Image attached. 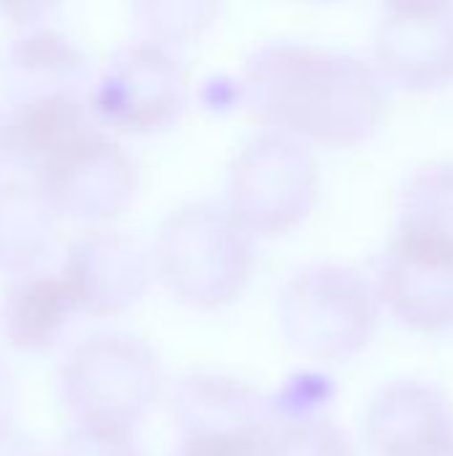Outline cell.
Masks as SVG:
<instances>
[{
	"label": "cell",
	"instance_id": "obj_18",
	"mask_svg": "<svg viewBox=\"0 0 453 456\" xmlns=\"http://www.w3.org/2000/svg\"><path fill=\"white\" fill-rule=\"evenodd\" d=\"M222 0H133V19L152 43L176 45L211 29Z\"/></svg>",
	"mask_w": 453,
	"mask_h": 456
},
{
	"label": "cell",
	"instance_id": "obj_26",
	"mask_svg": "<svg viewBox=\"0 0 453 456\" xmlns=\"http://www.w3.org/2000/svg\"><path fill=\"white\" fill-rule=\"evenodd\" d=\"M0 456H45L27 436L19 433H5L0 436Z\"/></svg>",
	"mask_w": 453,
	"mask_h": 456
},
{
	"label": "cell",
	"instance_id": "obj_12",
	"mask_svg": "<svg viewBox=\"0 0 453 456\" xmlns=\"http://www.w3.org/2000/svg\"><path fill=\"white\" fill-rule=\"evenodd\" d=\"M382 80L403 91H435L453 80V13H387L374 37Z\"/></svg>",
	"mask_w": 453,
	"mask_h": 456
},
{
	"label": "cell",
	"instance_id": "obj_11",
	"mask_svg": "<svg viewBox=\"0 0 453 456\" xmlns=\"http://www.w3.org/2000/svg\"><path fill=\"white\" fill-rule=\"evenodd\" d=\"M366 441L374 456L441 454L453 446L451 403L427 382H392L366 409Z\"/></svg>",
	"mask_w": 453,
	"mask_h": 456
},
{
	"label": "cell",
	"instance_id": "obj_22",
	"mask_svg": "<svg viewBox=\"0 0 453 456\" xmlns=\"http://www.w3.org/2000/svg\"><path fill=\"white\" fill-rule=\"evenodd\" d=\"M264 438H182L174 456H264Z\"/></svg>",
	"mask_w": 453,
	"mask_h": 456
},
{
	"label": "cell",
	"instance_id": "obj_2",
	"mask_svg": "<svg viewBox=\"0 0 453 456\" xmlns=\"http://www.w3.org/2000/svg\"><path fill=\"white\" fill-rule=\"evenodd\" d=\"M254 240L227 203H190L163 222L152 267L179 302L219 310L246 291L256 262Z\"/></svg>",
	"mask_w": 453,
	"mask_h": 456
},
{
	"label": "cell",
	"instance_id": "obj_1",
	"mask_svg": "<svg viewBox=\"0 0 453 456\" xmlns=\"http://www.w3.org/2000/svg\"><path fill=\"white\" fill-rule=\"evenodd\" d=\"M382 75L366 61L302 43H267L248 59L240 102L264 126L323 147H355L387 112Z\"/></svg>",
	"mask_w": 453,
	"mask_h": 456
},
{
	"label": "cell",
	"instance_id": "obj_8",
	"mask_svg": "<svg viewBox=\"0 0 453 456\" xmlns=\"http://www.w3.org/2000/svg\"><path fill=\"white\" fill-rule=\"evenodd\" d=\"M376 291L406 329L443 334L453 329V251L395 238L382 256Z\"/></svg>",
	"mask_w": 453,
	"mask_h": 456
},
{
	"label": "cell",
	"instance_id": "obj_5",
	"mask_svg": "<svg viewBox=\"0 0 453 456\" xmlns=\"http://www.w3.org/2000/svg\"><path fill=\"white\" fill-rule=\"evenodd\" d=\"M318 163L307 144L283 131L248 139L227 176V206L254 235H286L315 208Z\"/></svg>",
	"mask_w": 453,
	"mask_h": 456
},
{
	"label": "cell",
	"instance_id": "obj_25",
	"mask_svg": "<svg viewBox=\"0 0 453 456\" xmlns=\"http://www.w3.org/2000/svg\"><path fill=\"white\" fill-rule=\"evenodd\" d=\"M390 13H446L453 0H384Z\"/></svg>",
	"mask_w": 453,
	"mask_h": 456
},
{
	"label": "cell",
	"instance_id": "obj_9",
	"mask_svg": "<svg viewBox=\"0 0 453 456\" xmlns=\"http://www.w3.org/2000/svg\"><path fill=\"white\" fill-rule=\"evenodd\" d=\"M152 262L136 240L123 232H88L72 243L61 278L83 313L109 318L131 310L147 294Z\"/></svg>",
	"mask_w": 453,
	"mask_h": 456
},
{
	"label": "cell",
	"instance_id": "obj_16",
	"mask_svg": "<svg viewBox=\"0 0 453 456\" xmlns=\"http://www.w3.org/2000/svg\"><path fill=\"white\" fill-rule=\"evenodd\" d=\"M53 206L40 190L0 187V273H32L53 246Z\"/></svg>",
	"mask_w": 453,
	"mask_h": 456
},
{
	"label": "cell",
	"instance_id": "obj_14",
	"mask_svg": "<svg viewBox=\"0 0 453 456\" xmlns=\"http://www.w3.org/2000/svg\"><path fill=\"white\" fill-rule=\"evenodd\" d=\"M3 91L13 107L80 94L88 77V59L56 32H32L13 40L3 56Z\"/></svg>",
	"mask_w": 453,
	"mask_h": 456
},
{
	"label": "cell",
	"instance_id": "obj_4",
	"mask_svg": "<svg viewBox=\"0 0 453 456\" xmlns=\"http://www.w3.org/2000/svg\"><path fill=\"white\" fill-rule=\"evenodd\" d=\"M163 393V369L152 347L128 334H96L80 342L59 374V395L77 425L136 433Z\"/></svg>",
	"mask_w": 453,
	"mask_h": 456
},
{
	"label": "cell",
	"instance_id": "obj_7",
	"mask_svg": "<svg viewBox=\"0 0 453 456\" xmlns=\"http://www.w3.org/2000/svg\"><path fill=\"white\" fill-rule=\"evenodd\" d=\"M37 179L56 214L83 222H104L123 214L136 190L133 160L99 128L53 158Z\"/></svg>",
	"mask_w": 453,
	"mask_h": 456
},
{
	"label": "cell",
	"instance_id": "obj_23",
	"mask_svg": "<svg viewBox=\"0 0 453 456\" xmlns=\"http://www.w3.org/2000/svg\"><path fill=\"white\" fill-rule=\"evenodd\" d=\"M16 409H19V387L11 369L0 361V436L13 430Z\"/></svg>",
	"mask_w": 453,
	"mask_h": 456
},
{
	"label": "cell",
	"instance_id": "obj_15",
	"mask_svg": "<svg viewBox=\"0 0 453 456\" xmlns=\"http://www.w3.org/2000/svg\"><path fill=\"white\" fill-rule=\"evenodd\" d=\"M96 123L91 107H85L77 94L19 104L5 120L8 158L40 174L53 158L96 131Z\"/></svg>",
	"mask_w": 453,
	"mask_h": 456
},
{
	"label": "cell",
	"instance_id": "obj_3",
	"mask_svg": "<svg viewBox=\"0 0 453 456\" xmlns=\"http://www.w3.org/2000/svg\"><path fill=\"white\" fill-rule=\"evenodd\" d=\"M379 315L376 286L344 265H310L278 297L283 339L323 363H344L360 355L376 334Z\"/></svg>",
	"mask_w": 453,
	"mask_h": 456
},
{
	"label": "cell",
	"instance_id": "obj_10",
	"mask_svg": "<svg viewBox=\"0 0 453 456\" xmlns=\"http://www.w3.org/2000/svg\"><path fill=\"white\" fill-rule=\"evenodd\" d=\"M182 438H264L272 406L248 382L222 371H190L168 393Z\"/></svg>",
	"mask_w": 453,
	"mask_h": 456
},
{
	"label": "cell",
	"instance_id": "obj_17",
	"mask_svg": "<svg viewBox=\"0 0 453 456\" xmlns=\"http://www.w3.org/2000/svg\"><path fill=\"white\" fill-rule=\"evenodd\" d=\"M398 214V238L453 251V166L419 168L400 195Z\"/></svg>",
	"mask_w": 453,
	"mask_h": 456
},
{
	"label": "cell",
	"instance_id": "obj_24",
	"mask_svg": "<svg viewBox=\"0 0 453 456\" xmlns=\"http://www.w3.org/2000/svg\"><path fill=\"white\" fill-rule=\"evenodd\" d=\"M59 0H0V11L19 21V24H27V21H37L40 16H45Z\"/></svg>",
	"mask_w": 453,
	"mask_h": 456
},
{
	"label": "cell",
	"instance_id": "obj_13",
	"mask_svg": "<svg viewBox=\"0 0 453 456\" xmlns=\"http://www.w3.org/2000/svg\"><path fill=\"white\" fill-rule=\"evenodd\" d=\"M80 313L83 310L61 275L27 273L11 281L3 294L0 334L13 350L48 353L64 339Z\"/></svg>",
	"mask_w": 453,
	"mask_h": 456
},
{
	"label": "cell",
	"instance_id": "obj_21",
	"mask_svg": "<svg viewBox=\"0 0 453 456\" xmlns=\"http://www.w3.org/2000/svg\"><path fill=\"white\" fill-rule=\"evenodd\" d=\"M56 456H142V452L133 433L75 425V430H69L56 449Z\"/></svg>",
	"mask_w": 453,
	"mask_h": 456
},
{
	"label": "cell",
	"instance_id": "obj_20",
	"mask_svg": "<svg viewBox=\"0 0 453 456\" xmlns=\"http://www.w3.org/2000/svg\"><path fill=\"white\" fill-rule=\"evenodd\" d=\"M331 385L326 377L318 374H302L294 377L286 390L278 393L272 406V419H296V417H315L320 409L331 401Z\"/></svg>",
	"mask_w": 453,
	"mask_h": 456
},
{
	"label": "cell",
	"instance_id": "obj_6",
	"mask_svg": "<svg viewBox=\"0 0 453 456\" xmlns=\"http://www.w3.org/2000/svg\"><path fill=\"white\" fill-rule=\"evenodd\" d=\"M187 107V75L163 43L123 48L91 91V112L123 134L171 128Z\"/></svg>",
	"mask_w": 453,
	"mask_h": 456
},
{
	"label": "cell",
	"instance_id": "obj_19",
	"mask_svg": "<svg viewBox=\"0 0 453 456\" xmlns=\"http://www.w3.org/2000/svg\"><path fill=\"white\" fill-rule=\"evenodd\" d=\"M264 456H355L347 433L328 417L272 419Z\"/></svg>",
	"mask_w": 453,
	"mask_h": 456
},
{
	"label": "cell",
	"instance_id": "obj_27",
	"mask_svg": "<svg viewBox=\"0 0 453 456\" xmlns=\"http://www.w3.org/2000/svg\"><path fill=\"white\" fill-rule=\"evenodd\" d=\"M8 160V139H5V120H0V163Z\"/></svg>",
	"mask_w": 453,
	"mask_h": 456
},
{
	"label": "cell",
	"instance_id": "obj_28",
	"mask_svg": "<svg viewBox=\"0 0 453 456\" xmlns=\"http://www.w3.org/2000/svg\"><path fill=\"white\" fill-rule=\"evenodd\" d=\"M435 456H453V446L451 449H446V452H441V454H435Z\"/></svg>",
	"mask_w": 453,
	"mask_h": 456
}]
</instances>
